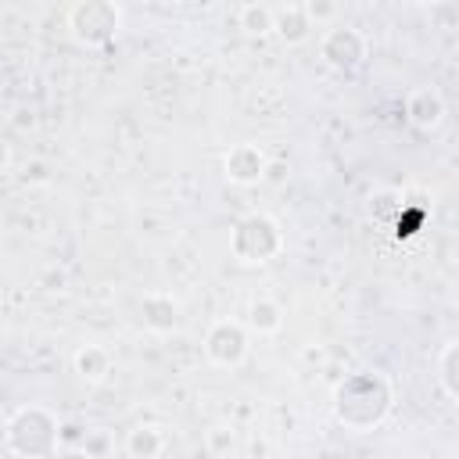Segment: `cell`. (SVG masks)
<instances>
[{
  "instance_id": "6da1fadb",
  "label": "cell",
  "mask_w": 459,
  "mask_h": 459,
  "mask_svg": "<svg viewBox=\"0 0 459 459\" xmlns=\"http://www.w3.org/2000/svg\"><path fill=\"white\" fill-rule=\"evenodd\" d=\"M394 405V387L377 369H359L333 387V420L351 434L377 430Z\"/></svg>"
},
{
  "instance_id": "7a4b0ae2",
  "label": "cell",
  "mask_w": 459,
  "mask_h": 459,
  "mask_svg": "<svg viewBox=\"0 0 459 459\" xmlns=\"http://www.w3.org/2000/svg\"><path fill=\"white\" fill-rule=\"evenodd\" d=\"M4 445L18 459H50L61 445V423L43 405H22L4 427Z\"/></svg>"
},
{
  "instance_id": "3957f363",
  "label": "cell",
  "mask_w": 459,
  "mask_h": 459,
  "mask_svg": "<svg viewBox=\"0 0 459 459\" xmlns=\"http://www.w3.org/2000/svg\"><path fill=\"white\" fill-rule=\"evenodd\" d=\"M230 251L240 258V262H251V265H262L269 258H276L283 251V230L273 215H262V212H251L244 215L233 233H230Z\"/></svg>"
},
{
  "instance_id": "277c9868",
  "label": "cell",
  "mask_w": 459,
  "mask_h": 459,
  "mask_svg": "<svg viewBox=\"0 0 459 459\" xmlns=\"http://www.w3.org/2000/svg\"><path fill=\"white\" fill-rule=\"evenodd\" d=\"M65 25L72 29V36L82 47H104L122 29V11L111 0H79L68 7Z\"/></svg>"
},
{
  "instance_id": "5b68a950",
  "label": "cell",
  "mask_w": 459,
  "mask_h": 459,
  "mask_svg": "<svg viewBox=\"0 0 459 459\" xmlns=\"http://www.w3.org/2000/svg\"><path fill=\"white\" fill-rule=\"evenodd\" d=\"M204 359L219 369H237L247 359V330L237 319H215L204 333Z\"/></svg>"
},
{
  "instance_id": "8992f818",
  "label": "cell",
  "mask_w": 459,
  "mask_h": 459,
  "mask_svg": "<svg viewBox=\"0 0 459 459\" xmlns=\"http://www.w3.org/2000/svg\"><path fill=\"white\" fill-rule=\"evenodd\" d=\"M319 54L337 72H355L366 61V36L351 25H333L319 39Z\"/></svg>"
},
{
  "instance_id": "52a82bcc",
  "label": "cell",
  "mask_w": 459,
  "mask_h": 459,
  "mask_svg": "<svg viewBox=\"0 0 459 459\" xmlns=\"http://www.w3.org/2000/svg\"><path fill=\"white\" fill-rule=\"evenodd\" d=\"M222 172H226L230 183L255 186V183L265 179V172H269V158H265L262 147H255V143H237V147H230L226 158H222Z\"/></svg>"
},
{
  "instance_id": "ba28073f",
  "label": "cell",
  "mask_w": 459,
  "mask_h": 459,
  "mask_svg": "<svg viewBox=\"0 0 459 459\" xmlns=\"http://www.w3.org/2000/svg\"><path fill=\"white\" fill-rule=\"evenodd\" d=\"M405 118H409L416 129H423V133L437 129L441 118H445V100H441V93H437L434 86L412 90V93L405 97Z\"/></svg>"
},
{
  "instance_id": "9c48e42d",
  "label": "cell",
  "mask_w": 459,
  "mask_h": 459,
  "mask_svg": "<svg viewBox=\"0 0 459 459\" xmlns=\"http://www.w3.org/2000/svg\"><path fill=\"white\" fill-rule=\"evenodd\" d=\"M140 312H143V326L154 330V333H172L183 323V308L169 294H147L140 301Z\"/></svg>"
},
{
  "instance_id": "30bf717a",
  "label": "cell",
  "mask_w": 459,
  "mask_h": 459,
  "mask_svg": "<svg viewBox=\"0 0 459 459\" xmlns=\"http://www.w3.org/2000/svg\"><path fill=\"white\" fill-rule=\"evenodd\" d=\"M273 32H276L283 43H301V39H308L312 22H308V14H305L301 4L273 7Z\"/></svg>"
},
{
  "instance_id": "8fae6325",
  "label": "cell",
  "mask_w": 459,
  "mask_h": 459,
  "mask_svg": "<svg viewBox=\"0 0 459 459\" xmlns=\"http://www.w3.org/2000/svg\"><path fill=\"white\" fill-rule=\"evenodd\" d=\"M165 452V434L154 423H140L126 434V455L129 459H158Z\"/></svg>"
},
{
  "instance_id": "7c38bea8",
  "label": "cell",
  "mask_w": 459,
  "mask_h": 459,
  "mask_svg": "<svg viewBox=\"0 0 459 459\" xmlns=\"http://www.w3.org/2000/svg\"><path fill=\"white\" fill-rule=\"evenodd\" d=\"M72 366H75V373H79L82 380L100 384V380L111 373V355H108V348H100V344H82V348L75 351Z\"/></svg>"
},
{
  "instance_id": "4fadbf2b",
  "label": "cell",
  "mask_w": 459,
  "mask_h": 459,
  "mask_svg": "<svg viewBox=\"0 0 459 459\" xmlns=\"http://www.w3.org/2000/svg\"><path fill=\"white\" fill-rule=\"evenodd\" d=\"M247 326L255 333H276L283 326V308L273 298H255L247 305Z\"/></svg>"
},
{
  "instance_id": "5bb4252c",
  "label": "cell",
  "mask_w": 459,
  "mask_h": 459,
  "mask_svg": "<svg viewBox=\"0 0 459 459\" xmlns=\"http://www.w3.org/2000/svg\"><path fill=\"white\" fill-rule=\"evenodd\" d=\"M459 341H448L437 355V384L448 402H459Z\"/></svg>"
},
{
  "instance_id": "9a60e30c",
  "label": "cell",
  "mask_w": 459,
  "mask_h": 459,
  "mask_svg": "<svg viewBox=\"0 0 459 459\" xmlns=\"http://www.w3.org/2000/svg\"><path fill=\"white\" fill-rule=\"evenodd\" d=\"M237 22L247 36H269L273 32V7L269 4H244L237 11Z\"/></svg>"
},
{
  "instance_id": "2e32d148",
  "label": "cell",
  "mask_w": 459,
  "mask_h": 459,
  "mask_svg": "<svg viewBox=\"0 0 459 459\" xmlns=\"http://www.w3.org/2000/svg\"><path fill=\"white\" fill-rule=\"evenodd\" d=\"M204 441H208L212 455H226V452L233 448V430H230V427H212V430L204 434Z\"/></svg>"
},
{
  "instance_id": "e0dca14e",
  "label": "cell",
  "mask_w": 459,
  "mask_h": 459,
  "mask_svg": "<svg viewBox=\"0 0 459 459\" xmlns=\"http://www.w3.org/2000/svg\"><path fill=\"white\" fill-rule=\"evenodd\" d=\"M301 7H305V14H308L312 25H319V22H326V18H337V4H319V0H312V4H301Z\"/></svg>"
},
{
  "instance_id": "ac0fdd59",
  "label": "cell",
  "mask_w": 459,
  "mask_h": 459,
  "mask_svg": "<svg viewBox=\"0 0 459 459\" xmlns=\"http://www.w3.org/2000/svg\"><path fill=\"white\" fill-rule=\"evenodd\" d=\"M50 459H93L86 448H65V452H54Z\"/></svg>"
},
{
  "instance_id": "d6986e66",
  "label": "cell",
  "mask_w": 459,
  "mask_h": 459,
  "mask_svg": "<svg viewBox=\"0 0 459 459\" xmlns=\"http://www.w3.org/2000/svg\"><path fill=\"white\" fill-rule=\"evenodd\" d=\"M7 161H11V147H7V140L0 136V172L7 169Z\"/></svg>"
},
{
  "instance_id": "ffe728a7",
  "label": "cell",
  "mask_w": 459,
  "mask_h": 459,
  "mask_svg": "<svg viewBox=\"0 0 459 459\" xmlns=\"http://www.w3.org/2000/svg\"><path fill=\"white\" fill-rule=\"evenodd\" d=\"M0 301H4V294H0Z\"/></svg>"
}]
</instances>
